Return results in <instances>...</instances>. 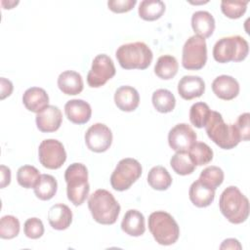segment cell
I'll return each instance as SVG.
<instances>
[{"instance_id": "cell-1", "label": "cell", "mask_w": 250, "mask_h": 250, "mask_svg": "<svg viewBox=\"0 0 250 250\" xmlns=\"http://www.w3.org/2000/svg\"><path fill=\"white\" fill-rule=\"evenodd\" d=\"M219 207L224 217L231 224H241L249 216L248 198L234 186L228 187L221 193Z\"/></svg>"}, {"instance_id": "cell-2", "label": "cell", "mask_w": 250, "mask_h": 250, "mask_svg": "<svg viewBox=\"0 0 250 250\" xmlns=\"http://www.w3.org/2000/svg\"><path fill=\"white\" fill-rule=\"evenodd\" d=\"M88 208L93 219L102 225L114 224L120 213L117 200L111 192L104 188H99L90 195Z\"/></svg>"}, {"instance_id": "cell-3", "label": "cell", "mask_w": 250, "mask_h": 250, "mask_svg": "<svg viewBox=\"0 0 250 250\" xmlns=\"http://www.w3.org/2000/svg\"><path fill=\"white\" fill-rule=\"evenodd\" d=\"M204 127L209 139L221 148L231 149L241 142L235 125L227 124L218 111L211 110Z\"/></svg>"}, {"instance_id": "cell-4", "label": "cell", "mask_w": 250, "mask_h": 250, "mask_svg": "<svg viewBox=\"0 0 250 250\" xmlns=\"http://www.w3.org/2000/svg\"><path fill=\"white\" fill-rule=\"evenodd\" d=\"M115 57L124 69H146L153 59L150 48L144 42L126 43L118 47Z\"/></svg>"}, {"instance_id": "cell-5", "label": "cell", "mask_w": 250, "mask_h": 250, "mask_svg": "<svg viewBox=\"0 0 250 250\" xmlns=\"http://www.w3.org/2000/svg\"><path fill=\"white\" fill-rule=\"evenodd\" d=\"M64 180L68 200L75 206L84 203L90 191L86 166L78 162L70 164L64 172Z\"/></svg>"}, {"instance_id": "cell-6", "label": "cell", "mask_w": 250, "mask_h": 250, "mask_svg": "<svg viewBox=\"0 0 250 250\" xmlns=\"http://www.w3.org/2000/svg\"><path fill=\"white\" fill-rule=\"evenodd\" d=\"M148 229L154 240L160 245H172L180 236L178 223L165 211L152 212L148 217Z\"/></svg>"}, {"instance_id": "cell-7", "label": "cell", "mask_w": 250, "mask_h": 250, "mask_svg": "<svg viewBox=\"0 0 250 250\" xmlns=\"http://www.w3.org/2000/svg\"><path fill=\"white\" fill-rule=\"evenodd\" d=\"M249 52L248 42L239 35L227 36L219 39L213 48V57L220 63L241 62Z\"/></svg>"}, {"instance_id": "cell-8", "label": "cell", "mask_w": 250, "mask_h": 250, "mask_svg": "<svg viewBox=\"0 0 250 250\" xmlns=\"http://www.w3.org/2000/svg\"><path fill=\"white\" fill-rule=\"evenodd\" d=\"M142 165L134 158L121 159L110 176V185L113 189L123 191L128 189L142 175Z\"/></svg>"}, {"instance_id": "cell-9", "label": "cell", "mask_w": 250, "mask_h": 250, "mask_svg": "<svg viewBox=\"0 0 250 250\" xmlns=\"http://www.w3.org/2000/svg\"><path fill=\"white\" fill-rule=\"evenodd\" d=\"M207 62V45L204 38L198 35L190 36L183 47L182 64L186 69H201Z\"/></svg>"}, {"instance_id": "cell-10", "label": "cell", "mask_w": 250, "mask_h": 250, "mask_svg": "<svg viewBox=\"0 0 250 250\" xmlns=\"http://www.w3.org/2000/svg\"><path fill=\"white\" fill-rule=\"evenodd\" d=\"M38 158L43 167L52 170L59 169L66 160V152L60 141L47 139L39 145Z\"/></svg>"}, {"instance_id": "cell-11", "label": "cell", "mask_w": 250, "mask_h": 250, "mask_svg": "<svg viewBox=\"0 0 250 250\" xmlns=\"http://www.w3.org/2000/svg\"><path fill=\"white\" fill-rule=\"evenodd\" d=\"M115 72L112 60L105 54H100L92 62L91 69L87 74V83L92 88L102 87L115 75Z\"/></svg>"}, {"instance_id": "cell-12", "label": "cell", "mask_w": 250, "mask_h": 250, "mask_svg": "<svg viewBox=\"0 0 250 250\" xmlns=\"http://www.w3.org/2000/svg\"><path fill=\"white\" fill-rule=\"evenodd\" d=\"M85 144L94 152L106 151L112 143L111 130L103 123H95L85 133Z\"/></svg>"}, {"instance_id": "cell-13", "label": "cell", "mask_w": 250, "mask_h": 250, "mask_svg": "<svg viewBox=\"0 0 250 250\" xmlns=\"http://www.w3.org/2000/svg\"><path fill=\"white\" fill-rule=\"evenodd\" d=\"M196 133L187 123L175 125L168 133V144L176 152L188 151L196 142Z\"/></svg>"}, {"instance_id": "cell-14", "label": "cell", "mask_w": 250, "mask_h": 250, "mask_svg": "<svg viewBox=\"0 0 250 250\" xmlns=\"http://www.w3.org/2000/svg\"><path fill=\"white\" fill-rule=\"evenodd\" d=\"M35 121L39 131L43 133H51L57 131L61 127L62 115L58 106L48 105L36 114Z\"/></svg>"}, {"instance_id": "cell-15", "label": "cell", "mask_w": 250, "mask_h": 250, "mask_svg": "<svg viewBox=\"0 0 250 250\" xmlns=\"http://www.w3.org/2000/svg\"><path fill=\"white\" fill-rule=\"evenodd\" d=\"M64 112L70 122L81 125L90 120L92 108L87 102L80 99H73L64 104Z\"/></svg>"}, {"instance_id": "cell-16", "label": "cell", "mask_w": 250, "mask_h": 250, "mask_svg": "<svg viewBox=\"0 0 250 250\" xmlns=\"http://www.w3.org/2000/svg\"><path fill=\"white\" fill-rule=\"evenodd\" d=\"M214 94L221 100L230 101L239 94V84L235 78L229 75H220L212 82Z\"/></svg>"}, {"instance_id": "cell-17", "label": "cell", "mask_w": 250, "mask_h": 250, "mask_svg": "<svg viewBox=\"0 0 250 250\" xmlns=\"http://www.w3.org/2000/svg\"><path fill=\"white\" fill-rule=\"evenodd\" d=\"M205 91V82L200 76L185 75L178 83L179 95L187 101L199 98Z\"/></svg>"}, {"instance_id": "cell-18", "label": "cell", "mask_w": 250, "mask_h": 250, "mask_svg": "<svg viewBox=\"0 0 250 250\" xmlns=\"http://www.w3.org/2000/svg\"><path fill=\"white\" fill-rule=\"evenodd\" d=\"M114 103L120 110L131 112L139 106L140 95L132 86H121L114 93Z\"/></svg>"}, {"instance_id": "cell-19", "label": "cell", "mask_w": 250, "mask_h": 250, "mask_svg": "<svg viewBox=\"0 0 250 250\" xmlns=\"http://www.w3.org/2000/svg\"><path fill=\"white\" fill-rule=\"evenodd\" d=\"M22 103L26 109L31 112L38 113L49 105V96L44 89L31 87L23 93Z\"/></svg>"}, {"instance_id": "cell-20", "label": "cell", "mask_w": 250, "mask_h": 250, "mask_svg": "<svg viewBox=\"0 0 250 250\" xmlns=\"http://www.w3.org/2000/svg\"><path fill=\"white\" fill-rule=\"evenodd\" d=\"M48 221L54 229H66L72 222V212L70 208L65 204H55L49 209Z\"/></svg>"}, {"instance_id": "cell-21", "label": "cell", "mask_w": 250, "mask_h": 250, "mask_svg": "<svg viewBox=\"0 0 250 250\" xmlns=\"http://www.w3.org/2000/svg\"><path fill=\"white\" fill-rule=\"evenodd\" d=\"M188 196L191 203L196 207H207L214 201L215 189L207 187L202 182L197 180L190 185Z\"/></svg>"}, {"instance_id": "cell-22", "label": "cell", "mask_w": 250, "mask_h": 250, "mask_svg": "<svg viewBox=\"0 0 250 250\" xmlns=\"http://www.w3.org/2000/svg\"><path fill=\"white\" fill-rule=\"evenodd\" d=\"M122 230L130 236H141L146 231L145 217L135 209L128 210L121 222Z\"/></svg>"}, {"instance_id": "cell-23", "label": "cell", "mask_w": 250, "mask_h": 250, "mask_svg": "<svg viewBox=\"0 0 250 250\" xmlns=\"http://www.w3.org/2000/svg\"><path fill=\"white\" fill-rule=\"evenodd\" d=\"M191 27L195 35L208 38L215 30L214 17L207 11H197L192 14Z\"/></svg>"}, {"instance_id": "cell-24", "label": "cell", "mask_w": 250, "mask_h": 250, "mask_svg": "<svg viewBox=\"0 0 250 250\" xmlns=\"http://www.w3.org/2000/svg\"><path fill=\"white\" fill-rule=\"evenodd\" d=\"M58 87L65 95H78L84 87L82 76L76 71L65 70L58 77Z\"/></svg>"}, {"instance_id": "cell-25", "label": "cell", "mask_w": 250, "mask_h": 250, "mask_svg": "<svg viewBox=\"0 0 250 250\" xmlns=\"http://www.w3.org/2000/svg\"><path fill=\"white\" fill-rule=\"evenodd\" d=\"M34 194L40 200H50L53 198L58 189L57 180L49 174H42L33 188Z\"/></svg>"}, {"instance_id": "cell-26", "label": "cell", "mask_w": 250, "mask_h": 250, "mask_svg": "<svg viewBox=\"0 0 250 250\" xmlns=\"http://www.w3.org/2000/svg\"><path fill=\"white\" fill-rule=\"evenodd\" d=\"M179 63L175 57L164 55L157 59L154 65V73L163 80L172 79L178 72Z\"/></svg>"}, {"instance_id": "cell-27", "label": "cell", "mask_w": 250, "mask_h": 250, "mask_svg": "<svg viewBox=\"0 0 250 250\" xmlns=\"http://www.w3.org/2000/svg\"><path fill=\"white\" fill-rule=\"evenodd\" d=\"M164 12L165 4L160 0H144L140 3L138 10L140 18L148 21L160 19Z\"/></svg>"}, {"instance_id": "cell-28", "label": "cell", "mask_w": 250, "mask_h": 250, "mask_svg": "<svg viewBox=\"0 0 250 250\" xmlns=\"http://www.w3.org/2000/svg\"><path fill=\"white\" fill-rule=\"evenodd\" d=\"M148 185L156 190H166L172 184V177L163 166L152 167L147 174Z\"/></svg>"}, {"instance_id": "cell-29", "label": "cell", "mask_w": 250, "mask_h": 250, "mask_svg": "<svg viewBox=\"0 0 250 250\" xmlns=\"http://www.w3.org/2000/svg\"><path fill=\"white\" fill-rule=\"evenodd\" d=\"M151 102L154 108L161 113L171 112L176 105L175 96L167 89H158L153 92Z\"/></svg>"}, {"instance_id": "cell-30", "label": "cell", "mask_w": 250, "mask_h": 250, "mask_svg": "<svg viewBox=\"0 0 250 250\" xmlns=\"http://www.w3.org/2000/svg\"><path fill=\"white\" fill-rule=\"evenodd\" d=\"M189 158L195 166L208 164L213 159V150L205 143L195 142L188 150Z\"/></svg>"}, {"instance_id": "cell-31", "label": "cell", "mask_w": 250, "mask_h": 250, "mask_svg": "<svg viewBox=\"0 0 250 250\" xmlns=\"http://www.w3.org/2000/svg\"><path fill=\"white\" fill-rule=\"evenodd\" d=\"M172 169L181 176L191 174L195 170V165L192 163L188 151H178L170 159Z\"/></svg>"}, {"instance_id": "cell-32", "label": "cell", "mask_w": 250, "mask_h": 250, "mask_svg": "<svg viewBox=\"0 0 250 250\" xmlns=\"http://www.w3.org/2000/svg\"><path fill=\"white\" fill-rule=\"evenodd\" d=\"M40 178L37 168L31 165H23L18 169L17 181L24 188H33Z\"/></svg>"}, {"instance_id": "cell-33", "label": "cell", "mask_w": 250, "mask_h": 250, "mask_svg": "<svg viewBox=\"0 0 250 250\" xmlns=\"http://www.w3.org/2000/svg\"><path fill=\"white\" fill-rule=\"evenodd\" d=\"M198 180L207 187L216 190L224 181V172L218 166H208L201 171Z\"/></svg>"}, {"instance_id": "cell-34", "label": "cell", "mask_w": 250, "mask_h": 250, "mask_svg": "<svg viewBox=\"0 0 250 250\" xmlns=\"http://www.w3.org/2000/svg\"><path fill=\"white\" fill-rule=\"evenodd\" d=\"M210 112L211 110L207 104L202 102L193 104L189 109L190 123L196 128H203L208 120Z\"/></svg>"}, {"instance_id": "cell-35", "label": "cell", "mask_w": 250, "mask_h": 250, "mask_svg": "<svg viewBox=\"0 0 250 250\" xmlns=\"http://www.w3.org/2000/svg\"><path fill=\"white\" fill-rule=\"evenodd\" d=\"M20 221L12 216L6 215L0 221V237L3 239H12L20 232Z\"/></svg>"}, {"instance_id": "cell-36", "label": "cell", "mask_w": 250, "mask_h": 250, "mask_svg": "<svg viewBox=\"0 0 250 250\" xmlns=\"http://www.w3.org/2000/svg\"><path fill=\"white\" fill-rule=\"evenodd\" d=\"M247 1H222L221 10L229 19H239L246 12Z\"/></svg>"}, {"instance_id": "cell-37", "label": "cell", "mask_w": 250, "mask_h": 250, "mask_svg": "<svg viewBox=\"0 0 250 250\" xmlns=\"http://www.w3.org/2000/svg\"><path fill=\"white\" fill-rule=\"evenodd\" d=\"M23 232L26 237L37 239L44 234V225L38 218H29L24 222Z\"/></svg>"}, {"instance_id": "cell-38", "label": "cell", "mask_w": 250, "mask_h": 250, "mask_svg": "<svg viewBox=\"0 0 250 250\" xmlns=\"http://www.w3.org/2000/svg\"><path fill=\"white\" fill-rule=\"evenodd\" d=\"M249 117L250 114L248 112L242 113L238 116L236 122L234 123L241 141H248L250 137V125H249Z\"/></svg>"}, {"instance_id": "cell-39", "label": "cell", "mask_w": 250, "mask_h": 250, "mask_svg": "<svg viewBox=\"0 0 250 250\" xmlns=\"http://www.w3.org/2000/svg\"><path fill=\"white\" fill-rule=\"evenodd\" d=\"M137 4L136 0H109L107 7L114 13H126L131 11Z\"/></svg>"}, {"instance_id": "cell-40", "label": "cell", "mask_w": 250, "mask_h": 250, "mask_svg": "<svg viewBox=\"0 0 250 250\" xmlns=\"http://www.w3.org/2000/svg\"><path fill=\"white\" fill-rule=\"evenodd\" d=\"M0 88H1V100L9 97L13 92V83L4 77L0 78Z\"/></svg>"}, {"instance_id": "cell-41", "label": "cell", "mask_w": 250, "mask_h": 250, "mask_svg": "<svg viewBox=\"0 0 250 250\" xmlns=\"http://www.w3.org/2000/svg\"><path fill=\"white\" fill-rule=\"evenodd\" d=\"M1 188H4L11 183V170L5 165H1Z\"/></svg>"}, {"instance_id": "cell-42", "label": "cell", "mask_w": 250, "mask_h": 250, "mask_svg": "<svg viewBox=\"0 0 250 250\" xmlns=\"http://www.w3.org/2000/svg\"><path fill=\"white\" fill-rule=\"evenodd\" d=\"M220 249H242L241 244L235 238H227L220 245Z\"/></svg>"}]
</instances>
